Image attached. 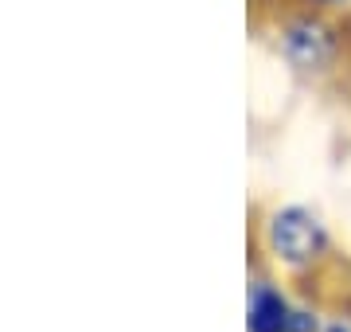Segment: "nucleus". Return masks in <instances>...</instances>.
<instances>
[{
  "label": "nucleus",
  "mask_w": 351,
  "mask_h": 332,
  "mask_svg": "<svg viewBox=\"0 0 351 332\" xmlns=\"http://www.w3.org/2000/svg\"><path fill=\"white\" fill-rule=\"evenodd\" d=\"M328 332H351V329H343V324H332V329H328Z\"/></svg>",
  "instance_id": "20e7f679"
},
{
  "label": "nucleus",
  "mask_w": 351,
  "mask_h": 332,
  "mask_svg": "<svg viewBox=\"0 0 351 332\" xmlns=\"http://www.w3.org/2000/svg\"><path fill=\"white\" fill-rule=\"evenodd\" d=\"M250 332H316V317L293 309L269 285H258L250 297Z\"/></svg>",
  "instance_id": "f03ea898"
},
{
  "label": "nucleus",
  "mask_w": 351,
  "mask_h": 332,
  "mask_svg": "<svg viewBox=\"0 0 351 332\" xmlns=\"http://www.w3.org/2000/svg\"><path fill=\"white\" fill-rule=\"evenodd\" d=\"M285 47H289V55H293L297 63L316 67V63H320V59L328 55V39H324V32H320V27H313V24H297L293 32H289Z\"/></svg>",
  "instance_id": "7ed1b4c3"
},
{
  "label": "nucleus",
  "mask_w": 351,
  "mask_h": 332,
  "mask_svg": "<svg viewBox=\"0 0 351 332\" xmlns=\"http://www.w3.org/2000/svg\"><path fill=\"white\" fill-rule=\"evenodd\" d=\"M269 243H274V250L285 262L304 266V262H313L324 250V230H320V223L308 211L289 207V211H277L274 223H269Z\"/></svg>",
  "instance_id": "f257e3e1"
}]
</instances>
